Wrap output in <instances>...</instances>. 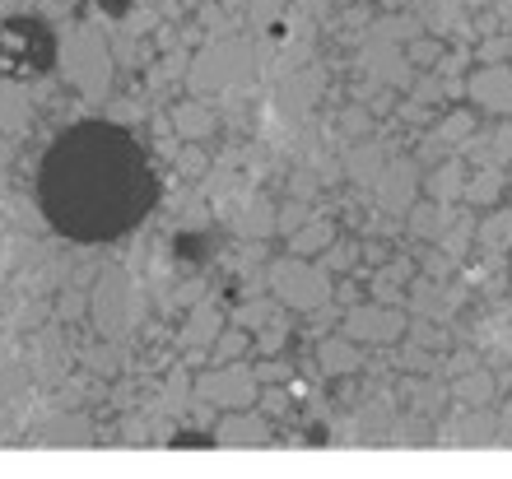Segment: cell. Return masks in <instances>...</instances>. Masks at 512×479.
<instances>
[{
  "mask_svg": "<svg viewBox=\"0 0 512 479\" xmlns=\"http://www.w3.org/2000/svg\"><path fill=\"white\" fill-rule=\"evenodd\" d=\"M47 224L75 242H112L131 233L159 200V177L140 140L103 121L56 135L38 173Z\"/></svg>",
  "mask_w": 512,
  "mask_h": 479,
  "instance_id": "1",
  "label": "cell"
}]
</instances>
